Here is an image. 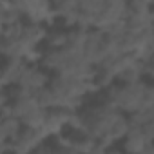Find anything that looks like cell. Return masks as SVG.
<instances>
[{
    "label": "cell",
    "instance_id": "obj_1",
    "mask_svg": "<svg viewBox=\"0 0 154 154\" xmlns=\"http://www.w3.org/2000/svg\"><path fill=\"white\" fill-rule=\"evenodd\" d=\"M45 140L47 136L44 134V131H36V129H29L22 125V131L18 132V136L13 141H9L11 154H31L35 149L45 143Z\"/></svg>",
    "mask_w": 154,
    "mask_h": 154
},
{
    "label": "cell",
    "instance_id": "obj_2",
    "mask_svg": "<svg viewBox=\"0 0 154 154\" xmlns=\"http://www.w3.org/2000/svg\"><path fill=\"white\" fill-rule=\"evenodd\" d=\"M17 8L20 9L24 22H38V24H45L54 20L53 15V6L51 2L45 0H29V2H17Z\"/></svg>",
    "mask_w": 154,
    "mask_h": 154
},
{
    "label": "cell",
    "instance_id": "obj_3",
    "mask_svg": "<svg viewBox=\"0 0 154 154\" xmlns=\"http://www.w3.org/2000/svg\"><path fill=\"white\" fill-rule=\"evenodd\" d=\"M49 80H51V76L47 74V71H44L36 63H27L24 72H22V76H20V80H18V84H17V87H20L22 91L33 94L38 89L47 87Z\"/></svg>",
    "mask_w": 154,
    "mask_h": 154
},
{
    "label": "cell",
    "instance_id": "obj_4",
    "mask_svg": "<svg viewBox=\"0 0 154 154\" xmlns=\"http://www.w3.org/2000/svg\"><path fill=\"white\" fill-rule=\"evenodd\" d=\"M125 17H127V2L125 0H105V8H103L102 15L96 18L93 29L103 31L111 24L125 20Z\"/></svg>",
    "mask_w": 154,
    "mask_h": 154
},
{
    "label": "cell",
    "instance_id": "obj_5",
    "mask_svg": "<svg viewBox=\"0 0 154 154\" xmlns=\"http://www.w3.org/2000/svg\"><path fill=\"white\" fill-rule=\"evenodd\" d=\"M103 42L105 35L98 29H87L85 44H84V60L96 67L103 60Z\"/></svg>",
    "mask_w": 154,
    "mask_h": 154
},
{
    "label": "cell",
    "instance_id": "obj_6",
    "mask_svg": "<svg viewBox=\"0 0 154 154\" xmlns=\"http://www.w3.org/2000/svg\"><path fill=\"white\" fill-rule=\"evenodd\" d=\"M26 65H27V62L22 58H6L4 60V63L0 65V80H2L4 89L18 84Z\"/></svg>",
    "mask_w": 154,
    "mask_h": 154
},
{
    "label": "cell",
    "instance_id": "obj_7",
    "mask_svg": "<svg viewBox=\"0 0 154 154\" xmlns=\"http://www.w3.org/2000/svg\"><path fill=\"white\" fill-rule=\"evenodd\" d=\"M45 35H47V26H45V24H38V22H24L20 40H22L29 49H38V45L44 44Z\"/></svg>",
    "mask_w": 154,
    "mask_h": 154
},
{
    "label": "cell",
    "instance_id": "obj_8",
    "mask_svg": "<svg viewBox=\"0 0 154 154\" xmlns=\"http://www.w3.org/2000/svg\"><path fill=\"white\" fill-rule=\"evenodd\" d=\"M143 82V74H141V62H138L134 56H129V60L125 62V65L122 67V71L116 74V84L122 85H132Z\"/></svg>",
    "mask_w": 154,
    "mask_h": 154
},
{
    "label": "cell",
    "instance_id": "obj_9",
    "mask_svg": "<svg viewBox=\"0 0 154 154\" xmlns=\"http://www.w3.org/2000/svg\"><path fill=\"white\" fill-rule=\"evenodd\" d=\"M85 36H87V29L82 27H74L67 31V42L63 51L71 56L76 58H84V44H85Z\"/></svg>",
    "mask_w": 154,
    "mask_h": 154
},
{
    "label": "cell",
    "instance_id": "obj_10",
    "mask_svg": "<svg viewBox=\"0 0 154 154\" xmlns=\"http://www.w3.org/2000/svg\"><path fill=\"white\" fill-rule=\"evenodd\" d=\"M29 51L31 49L22 40H8V38L0 36V56L4 60L6 58H22V60H26Z\"/></svg>",
    "mask_w": 154,
    "mask_h": 154
},
{
    "label": "cell",
    "instance_id": "obj_11",
    "mask_svg": "<svg viewBox=\"0 0 154 154\" xmlns=\"http://www.w3.org/2000/svg\"><path fill=\"white\" fill-rule=\"evenodd\" d=\"M145 145H150V143H147V140L143 138V134H141V129H129V132L125 134V138L122 140V145H120V149L125 152V154H138Z\"/></svg>",
    "mask_w": 154,
    "mask_h": 154
},
{
    "label": "cell",
    "instance_id": "obj_12",
    "mask_svg": "<svg viewBox=\"0 0 154 154\" xmlns=\"http://www.w3.org/2000/svg\"><path fill=\"white\" fill-rule=\"evenodd\" d=\"M9 107H11V116L17 118V120H22V118H26L33 109H36L38 105H36V102L33 100L31 94H20V96L13 98V100L9 102Z\"/></svg>",
    "mask_w": 154,
    "mask_h": 154
},
{
    "label": "cell",
    "instance_id": "obj_13",
    "mask_svg": "<svg viewBox=\"0 0 154 154\" xmlns=\"http://www.w3.org/2000/svg\"><path fill=\"white\" fill-rule=\"evenodd\" d=\"M65 42H67V29H63V27L47 29V35H45L44 44L47 45L49 51H60V49H63L65 47Z\"/></svg>",
    "mask_w": 154,
    "mask_h": 154
},
{
    "label": "cell",
    "instance_id": "obj_14",
    "mask_svg": "<svg viewBox=\"0 0 154 154\" xmlns=\"http://www.w3.org/2000/svg\"><path fill=\"white\" fill-rule=\"evenodd\" d=\"M51 6H53L54 18H60V20L78 13V0H58V2H53Z\"/></svg>",
    "mask_w": 154,
    "mask_h": 154
},
{
    "label": "cell",
    "instance_id": "obj_15",
    "mask_svg": "<svg viewBox=\"0 0 154 154\" xmlns=\"http://www.w3.org/2000/svg\"><path fill=\"white\" fill-rule=\"evenodd\" d=\"M31 96H33V100L36 102V105H38L40 109H44V111H51V109L58 107V102H56V98H54V94L51 93L49 87L38 89V91L33 93Z\"/></svg>",
    "mask_w": 154,
    "mask_h": 154
},
{
    "label": "cell",
    "instance_id": "obj_16",
    "mask_svg": "<svg viewBox=\"0 0 154 154\" xmlns=\"http://www.w3.org/2000/svg\"><path fill=\"white\" fill-rule=\"evenodd\" d=\"M129 125L132 129H140L147 123H154V109H138L132 114H127Z\"/></svg>",
    "mask_w": 154,
    "mask_h": 154
},
{
    "label": "cell",
    "instance_id": "obj_17",
    "mask_svg": "<svg viewBox=\"0 0 154 154\" xmlns=\"http://www.w3.org/2000/svg\"><path fill=\"white\" fill-rule=\"evenodd\" d=\"M45 116H47V111L36 107L33 109L26 118H22V125L24 127H29V129H36V131H42L44 129V123H45Z\"/></svg>",
    "mask_w": 154,
    "mask_h": 154
},
{
    "label": "cell",
    "instance_id": "obj_18",
    "mask_svg": "<svg viewBox=\"0 0 154 154\" xmlns=\"http://www.w3.org/2000/svg\"><path fill=\"white\" fill-rule=\"evenodd\" d=\"M0 129H2V132L6 134L8 141H13L18 132L22 131V122L17 120V118H6V120H0Z\"/></svg>",
    "mask_w": 154,
    "mask_h": 154
},
{
    "label": "cell",
    "instance_id": "obj_19",
    "mask_svg": "<svg viewBox=\"0 0 154 154\" xmlns=\"http://www.w3.org/2000/svg\"><path fill=\"white\" fill-rule=\"evenodd\" d=\"M149 13H152V4L149 0H132V2H127V17L129 15H149Z\"/></svg>",
    "mask_w": 154,
    "mask_h": 154
},
{
    "label": "cell",
    "instance_id": "obj_20",
    "mask_svg": "<svg viewBox=\"0 0 154 154\" xmlns=\"http://www.w3.org/2000/svg\"><path fill=\"white\" fill-rule=\"evenodd\" d=\"M22 27H24V22H18V24H11V26H4L2 29V38H8V40H20L22 36Z\"/></svg>",
    "mask_w": 154,
    "mask_h": 154
},
{
    "label": "cell",
    "instance_id": "obj_21",
    "mask_svg": "<svg viewBox=\"0 0 154 154\" xmlns=\"http://www.w3.org/2000/svg\"><path fill=\"white\" fill-rule=\"evenodd\" d=\"M141 109H154V87H152V84H147V89H145L143 100H141Z\"/></svg>",
    "mask_w": 154,
    "mask_h": 154
},
{
    "label": "cell",
    "instance_id": "obj_22",
    "mask_svg": "<svg viewBox=\"0 0 154 154\" xmlns=\"http://www.w3.org/2000/svg\"><path fill=\"white\" fill-rule=\"evenodd\" d=\"M31 154H60L58 149L54 145H49V143H42L38 149H35Z\"/></svg>",
    "mask_w": 154,
    "mask_h": 154
},
{
    "label": "cell",
    "instance_id": "obj_23",
    "mask_svg": "<svg viewBox=\"0 0 154 154\" xmlns=\"http://www.w3.org/2000/svg\"><path fill=\"white\" fill-rule=\"evenodd\" d=\"M140 129H141V134L147 140V143H152L154 141V123H147V125H143Z\"/></svg>",
    "mask_w": 154,
    "mask_h": 154
},
{
    "label": "cell",
    "instance_id": "obj_24",
    "mask_svg": "<svg viewBox=\"0 0 154 154\" xmlns=\"http://www.w3.org/2000/svg\"><path fill=\"white\" fill-rule=\"evenodd\" d=\"M105 152H107V147H105V145H102L100 141H96L89 154H105Z\"/></svg>",
    "mask_w": 154,
    "mask_h": 154
},
{
    "label": "cell",
    "instance_id": "obj_25",
    "mask_svg": "<svg viewBox=\"0 0 154 154\" xmlns=\"http://www.w3.org/2000/svg\"><path fill=\"white\" fill-rule=\"evenodd\" d=\"M0 154H11V145L8 143H0Z\"/></svg>",
    "mask_w": 154,
    "mask_h": 154
},
{
    "label": "cell",
    "instance_id": "obj_26",
    "mask_svg": "<svg viewBox=\"0 0 154 154\" xmlns=\"http://www.w3.org/2000/svg\"><path fill=\"white\" fill-rule=\"evenodd\" d=\"M138 154H154V145H152V143H150V145H145Z\"/></svg>",
    "mask_w": 154,
    "mask_h": 154
},
{
    "label": "cell",
    "instance_id": "obj_27",
    "mask_svg": "<svg viewBox=\"0 0 154 154\" xmlns=\"http://www.w3.org/2000/svg\"><path fill=\"white\" fill-rule=\"evenodd\" d=\"M105 154H125V152H123L120 147H114V145H112V147H109V149H107V152H105Z\"/></svg>",
    "mask_w": 154,
    "mask_h": 154
},
{
    "label": "cell",
    "instance_id": "obj_28",
    "mask_svg": "<svg viewBox=\"0 0 154 154\" xmlns=\"http://www.w3.org/2000/svg\"><path fill=\"white\" fill-rule=\"evenodd\" d=\"M56 149H58V147H56ZM58 152H60V154H78V152H74L72 149H58Z\"/></svg>",
    "mask_w": 154,
    "mask_h": 154
},
{
    "label": "cell",
    "instance_id": "obj_29",
    "mask_svg": "<svg viewBox=\"0 0 154 154\" xmlns=\"http://www.w3.org/2000/svg\"><path fill=\"white\" fill-rule=\"evenodd\" d=\"M4 89V85H2V80H0V91H2Z\"/></svg>",
    "mask_w": 154,
    "mask_h": 154
}]
</instances>
